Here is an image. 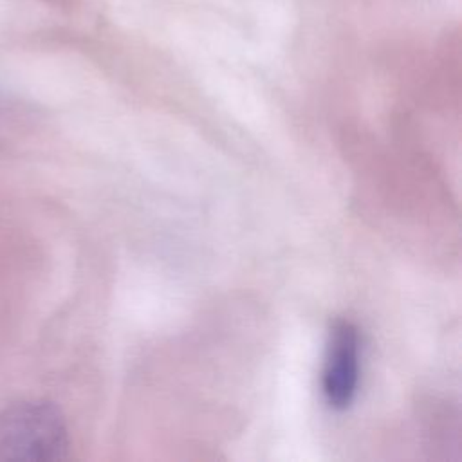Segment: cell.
<instances>
[{
    "mask_svg": "<svg viewBox=\"0 0 462 462\" xmlns=\"http://www.w3.org/2000/svg\"><path fill=\"white\" fill-rule=\"evenodd\" d=\"M359 383V332L346 321L337 319L330 327L321 386L327 402L334 410H345L356 397Z\"/></svg>",
    "mask_w": 462,
    "mask_h": 462,
    "instance_id": "obj_2",
    "label": "cell"
},
{
    "mask_svg": "<svg viewBox=\"0 0 462 462\" xmlns=\"http://www.w3.org/2000/svg\"><path fill=\"white\" fill-rule=\"evenodd\" d=\"M5 117H7V108H5L4 101L0 99V135H2V132H4V121H5Z\"/></svg>",
    "mask_w": 462,
    "mask_h": 462,
    "instance_id": "obj_3",
    "label": "cell"
},
{
    "mask_svg": "<svg viewBox=\"0 0 462 462\" xmlns=\"http://www.w3.org/2000/svg\"><path fill=\"white\" fill-rule=\"evenodd\" d=\"M65 417L47 401H20L0 411V460L52 462L69 455Z\"/></svg>",
    "mask_w": 462,
    "mask_h": 462,
    "instance_id": "obj_1",
    "label": "cell"
}]
</instances>
